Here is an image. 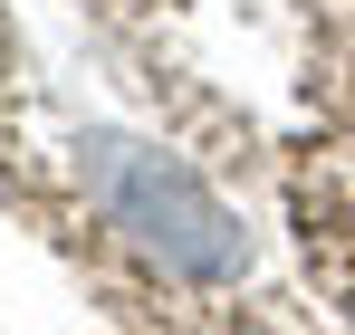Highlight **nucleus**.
<instances>
[{"label":"nucleus","instance_id":"nucleus-1","mask_svg":"<svg viewBox=\"0 0 355 335\" xmlns=\"http://www.w3.org/2000/svg\"><path fill=\"white\" fill-rule=\"evenodd\" d=\"M77 172H87V192H96V211L125 230V249H144L164 278L221 287V278L250 269V230L231 221V201H221L202 172H182L173 154H154V144H135V134H87V144H77Z\"/></svg>","mask_w":355,"mask_h":335}]
</instances>
